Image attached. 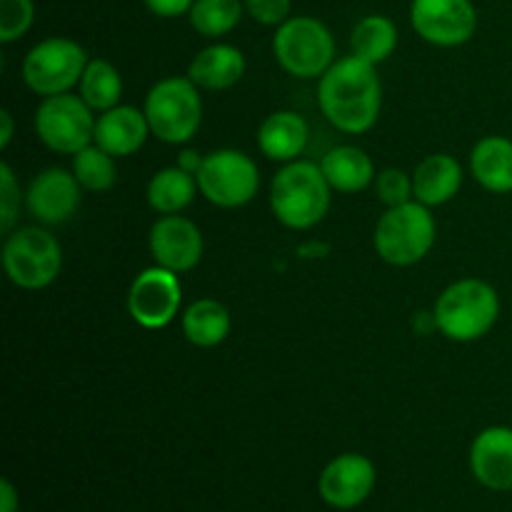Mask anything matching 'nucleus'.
<instances>
[{
	"label": "nucleus",
	"instance_id": "9d476101",
	"mask_svg": "<svg viewBox=\"0 0 512 512\" xmlns=\"http://www.w3.org/2000/svg\"><path fill=\"white\" fill-rule=\"evenodd\" d=\"M198 188L205 200L218 208H243L258 195V165L240 150H215L205 155V163L198 173Z\"/></svg>",
	"mask_w": 512,
	"mask_h": 512
},
{
	"label": "nucleus",
	"instance_id": "f257e3e1",
	"mask_svg": "<svg viewBox=\"0 0 512 512\" xmlns=\"http://www.w3.org/2000/svg\"><path fill=\"white\" fill-rule=\"evenodd\" d=\"M318 103L330 125L348 135L368 133L383 108V85L375 65L350 58L335 60L320 78Z\"/></svg>",
	"mask_w": 512,
	"mask_h": 512
},
{
	"label": "nucleus",
	"instance_id": "7ed1b4c3",
	"mask_svg": "<svg viewBox=\"0 0 512 512\" xmlns=\"http://www.w3.org/2000/svg\"><path fill=\"white\" fill-rule=\"evenodd\" d=\"M438 330L453 343L485 338L500 318V298L485 280L465 278L448 285L433 308Z\"/></svg>",
	"mask_w": 512,
	"mask_h": 512
},
{
	"label": "nucleus",
	"instance_id": "6e6552de",
	"mask_svg": "<svg viewBox=\"0 0 512 512\" xmlns=\"http://www.w3.org/2000/svg\"><path fill=\"white\" fill-rule=\"evenodd\" d=\"M88 55L83 45L68 38L40 40L30 48L23 60V80L33 93L50 98V95L70 93L73 85H80Z\"/></svg>",
	"mask_w": 512,
	"mask_h": 512
},
{
	"label": "nucleus",
	"instance_id": "ddd939ff",
	"mask_svg": "<svg viewBox=\"0 0 512 512\" xmlns=\"http://www.w3.org/2000/svg\"><path fill=\"white\" fill-rule=\"evenodd\" d=\"M375 465L360 453H345L330 460L320 473V498L335 510H353L370 498L375 488Z\"/></svg>",
	"mask_w": 512,
	"mask_h": 512
},
{
	"label": "nucleus",
	"instance_id": "aec40b11",
	"mask_svg": "<svg viewBox=\"0 0 512 512\" xmlns=\"http://www.w3.org/2000/svg\"><path fill=\"white\" fill-rule=\"evenodd\" d=\"M245 75V55L235 45L203 48L188 65V78L203 90H228Z\"/></svg>",
	"mask_w": 512,
	"mask_h": 512
},
{
	"label": "nucleus",
	"instance_id": "20e7f679",
	"mask_svg": "<svg viewBox=\"0 0 512 512\" xmlns=\"http://www.w3.org/2000/svg\"><path fill=\"white\" fill-rule=\"evenodd\" d=\"M375 253L395 268L420 263L435 245V218L428 205L410 200L385 210L375 225Z\"/></svg>",
	"mask_w": 512,
	"mask_h": 512
},
{
	"label": "nucleus",
	"instance_id": "a878e982",
	"mask_svg": "<svg viewBox=\"0 0 512 512\" xmlns=\"http://www.w3.org/2000/svg\"><path fill=\"white\" fill-rule=\"evenodd\" d=\"M120 95H123V78H120L118 68L103 58L90 60L80 78V98L93 110L105 113V110L120 105Z\"/></svg>",
	"mask_w": 512,
	"mask_h": 512
},
{
	"label": "nucleus",
	"instance_id": "39448f33",
	"mask_svg": "<svg viewBox=\"0 0 512 512\" xmlns=\"http://www.w3.org/2000/svg\"><path fill=\"white\" fill-rule=\"evenodd\" d=\"M150 133L168 145H183L195 138L203 123V100L190 78H165L145 98Z\"/></svg>",
	"mask_w": 512,
	"mask_h": 512
},
{
	"label": "nucleus",
	"instance_id": "5701e85b",
	"mask_svg": "<svg viewBox=\"0 0 512 512\" xmlns=\"http://www.w3.org/2000/svg\"><path fill=\"white\" fill-rule=\"evenodd\" d=\"M183 333L198 348H215L230 335V313L213 298L190 303L183 313Z\"/></svg>",
	"mask_w": 512,
	"mask_h": 512
},
{
	"label": "nucleus",
	"instance_id": "dca6fc26",
	"mask_svg": "<svg viewBox=\"0 0 512 512\" xmlns=\"http://www.w3.org/2000/svg\"><path fill=\"white\" fill-rule=\"evenodd\" d=\"M470 470L483 488L495 493L512 490V428H485L470 448Z\"/></svg>",
	"mask_w": 512,
	"mask_h": 512
},
{
	"label": "nucleus",
	"instance_id": "f3484780",
	"mask_svg": "<svg viewBox=\"0 0 512 512\" xmlns=\"http://www.w3.org/2000/svg\"><path fill=\"white\" fill-rule=\"evenodd\" d=\"M150 133L145 110L133 108V105H115V108L100 113L95 120V145L110 153L113 158H128L138 153L145 145Z\"/></svg>",
	"mask_w": 512,
	"mask_h": 512
},
{
	"label": "nucleus",
	"instance_id": "473e14b6",
	"mask_svg": "<svg viewBox=\"0 0 512 512\" xmlns=\"http://www.w3.org/2000/svg\"><path fill=\"white\" fill-rule=\"evenodd\" d=\"M143 3L158 18H180V15L190 13L195 0H143Z\"/></svg>",
	"mask_w": 512,
	"mask_h": 512
},
{
	"label": "nucleus",
	"instance_id": "f03ea898",
	"mask_svg": "<svg viewBox=\"0 0 512 512\" xmlns=\"http://www.w3.org/2000/svg\"><path fill=\"white\" fill-rule=\"evenodd\" d=\"M330 183L323 168L308 160L285 163L270 183V208L290 230H310L328 215Z\"/></svg>",
	"mask_w": 512,
	"mask_h": 512
},
{
	"label": "nucleus",
	"instance_id": "2f4dec72",
	"mask_svg": "<svg viewBox=\"0 0 512 512\" xmlns=\"http://www.w3.org/2000/svg\"><path fill=\"white\" fill-rule=\"evenodd\" d=\"M245 10L260 25H283L290 18V0H245Z\"/></svg>",
	"mask_w": 512,
	"mask_h": 512
},
{
	"label": "nucleus",
	"instance_id": "bb28decb",
	"mask_svg": "<svg viewBox=\"0 0 512 512\" xmlns=\"http://www.w3.org/2000/svg\"><path fill=\"white\" fill-rule=\"evenodd\" d=\"M243 5L240 0H195L188 18L195 33L205 38H223L233 33L235 25L240 23Z\"/></svg>",
	"mask_w": 512,
	"mask_h": 512
},
{
	"label": "nucleus",
	"instance_id": "423d86ee",
	"mask_svg": "<svg viewBox=\"0 0 512 512\" xmlns=\"http://www.w3.org/2000/svg\"><path fill=\"white\" fill-rule=\"evenodd\" d=\"M275 60L295 78H323L335 63V40L328 25L310 15L288 18L273 35Z\"/></svg>",
	"mask_w": 512,
	"mask_h": 512
},
{
	"label": "nucleus",
	"instance_id": "72a5a7b5",
	"mask_svg": "<svg viewBox=\"0 0 512 512\" xmlns=\"http://www.w3.org/2000/svg\"><path fill=\"white\" fill-rule=\"evenodd\" d=\"M203 163H205V158L198 153V150H183V153L178 155V163H175V165H178V168H183L185 173H190V175H195V178H198Z\"/></svg>",
	"mask_w": 512,
	"mask_h": 512
},
{
	"label": "nucleus",
	"instance_id": "f704fd0d",
	"mask_svg": "<svg viewBox=\"0 0 512 512\" xmlns=\"http://www.w3.org/2000/svg\"><path fill=\"white\" fill-rule=\"evenodd\" d=\"M18 505L20 498L18 493H15L13 483H10V480H3V483H0V512H18Z\"/></svg>",
	"mask_w": 512,
	"mask_h": 512
},
{
	"label": "nucleus",
	"instance_id": "2eb2a0df",
	"mask_svg": "<svg viewBox=\"0 0 512 512\" xmlns=\"http://www.w3.org/2000/svg\"><path fill=\"white\" fill-rule=\"evenodd\" d=\"M28 213L43 225L68 223L80 205V183L63 168H48L38 173L25 195Z\"/></svg>",
	"mask_w": 512,
	"mask_h": 512
},
{
	"label": "nucleus",
	"instance_id": "6ab92c4d",
	"mask_svg": "<svg viewBox=\"0 0 512 512\" xmlns=\"http://www.w3.org/2000/svg\"><path fill=\"white\" fill-rule=\"evenodd\" d=\"M463 188V165L448 153L428 155L413 173V198L435 208L445 205Z\"/></svg>",
	"mask_w": 512,
	"mask_h": 512
},
{
	"label": "nucleus",
	"instance_id": "1a4fd4ad",
	"mask_svg": "<svg viewBox=\"0 0 512 512\" xmlns=\"http://www.w3.org/2000/svg\"><path fill=\"white\" fill-rule=\"evenodd\" d=\"M95 120L80 95H50L35 110V133L55 153L75 155L95 140Z\"/></svg>",
	"mask_w": 512,
	"mask_h": 512
},
{
	"label": "nucleus",
	"instance_id": "f8f14e48",
	"mask_svg": "<svg viewBox=\"0 0 512 512\" xmlns=\"http://www.w3.org/2000/svg\"><path fill=\"white\" fill-rule=\"evenodd\" d=\"M180 283L173 270L160 265L143 270L128 290V313L140 328H168L180 310Z\"/></svg>",
	"mask_w": 512,
	"mask_h": 512
},
{
	"label": "nucleus",
	"instance_id": "c756f323",
	"mask_svg": "<svg viewBox=\"0 0 512 512\" xmlns=\"http://www.w3.org/2000/svg\"><path fill=\"white\" fill-rule=\"evenodd\" d=\"M375 193L378 200L388 208L410 203L413 198V175L400 168H385L375 175Z\"/></svg>",
	"mask_w": 512,
	"mask_h": 512
},
{
	"label": "nucleus",
	"instance_id": "0eeeda50",
	"mask_svg": "<svg viewBox=\"0 0 512 512\" xmlns=\"http://www.w3.org/2000/svg\"><path fill=\"white\" fill-rule=\"evenodd\" d=\"M3 265L10 283L23 290H40L60 275L63 250L48 230L30 225L5 235Z\"/></svg>",
	"mask_w": 512,
	"mask_h": 512
},
{
	"label": "nucleus",
	"instance_id": "9b49d317",
	"mask_svg": "<svg viewBox=\"0 0 512 512\" xmlns=\"http://www.w3.org/2000/svg\"><path fill=\"white\" fill-rule=\"evenodd\" d=\"M410 23L430 45L458 48L478 30V10L470 0H413Z\"/></svg>",
	"mask_w": 512,
	"mask_h": 512
},
{
	"label": "nucleus",
	"instance_id": "c85d7f7f",
	"mask_svg": "<svg viewBox=\"0 0 512 512\" xmlns=\"http://www.w3.org/2000/svg\"><path fill=\"white\" fill-rule=\"evenodd\" d=\"M35 18L33 0H0V43L23 38Z\"/></svg>",
	"mask_w": 512,
	"mask_h": 512
},
{
	"label": "nucleus",
	"instance_id": "393cba45",
	"mask_svg": "<svg viewBox=\"0 0 512 512\" xmlns=\"http://www.w3.org/2000/svg\"><path fill=\"white\" fill-rule=\"evenodd\" d=\"M350 48H353L355 58L365 60V63H385L398 48V28L385 15H368L353 28Z\"/></svg>",
	"mask_w": 512,
	"mask_h": 512
},
{
	"label": "nucleus",
	"instance_id": "b1692460",
	"mask_svg": "<svg viewBox=\"0 0 512 512\" xmlns=\"http://www.w3.org/2000/svg\"><path fill=\"white\" fill-rule=\"evenodd\" d=\"M198 178L185 173L183 168H163L150 178L148 183V203L160 215H178L193 203L198 193Z\"/></svg>",
	"mask_w": 512,
	"mask_h": 512
},
{
	"label": "nucleus",
	"instance_id": "4468645a",
	"mask_svg": "<svg viewBox=\"0 0 512 512\" xmlns=\"http://www.w3.org/2000/svg\"><path fill=\"white\" fill-rule=\"evenodd\" d=\"M150 255L155 265L173 270L175 275L188 273L203 260V235L193 220L183 215H163L150 228Z\"/></svg>",
	"mask_w": 512,
	"mask_h": 512
},
{
	"label": "nucleus",
	"instance_id": "c9c22d12",
	"mask_svg": "<svg viewBox=\"0 0 512 512\" xmlns=\"http://www.w3.org/2000/svg\"><path fill=\"white\" fill-rule=\"evenodd\" d=\"M413 328L415 333L420 335H430L438 330V323H435V313H428V310H423V313H415L413 315Z\"/></svg>",
	"mask_w": 512,
	"mask_h": 512
},
{
	"label": "nucleus",
	"instance_id": "a211bd4d",
	"mask_svg": "<svg viewBox=\"0 0 512 512\" xmlns=\"http://www.w3.org/2000/svg\"><path fill=\"white\" fill-rule=\"evenodd\" d=\"M310 128L303 115L293 110H280L268 115L258 130V145L263 155L275 163H293L308 148Z\"/></svg>",
	"mask_w": 512,
	"mask_h": 512
},
{
	"label": "nucleus",
	"instance_id": "cd10ccee",
	"mask_svg": "<svg viewBox=\"0 0 512 512\" xmlns=\"http://www.w3.org/2000/svg\"><path fill=\"white\" fill-rule=\"evenodd\" d=\"M73 175L78 178L80 188L90 193H105L118 180V168H115L113 155L105 153L100 145L90 143L88 148L73 155Z\"/></svg>",
	"mask_w": 512,
	"mask_h": 512
},
{
	"label": "nucleus",
	"instance_id": "4be33fe9",
	"mask_svg": "<svg viewBox=\"0 0 512 512\" xmlns=\"http://www.w3.org/2000/svg\"><path fill=\"white\" fill-rule=\"evenodd\" d=\"M325 180L338 193H360L375 180V165L365 150L355 145H338L320 160Z\"/></svg>",
	"mask_w": 512,
	"mask_h": 512
},
{
	"label": "nucleus",
	"instance_id": "7c9ffc66",
	"mask_svg": "<svg viewBox=\"0 0 512 512\" xmlns=\"http://www.w3.org/2000/svg\"><path fill=\"white\" fill-rule=\"evenodd\" d=\"M20 213V188L8 163L0 165V230L3 235L13 233V225Z\"/></svg>",
	"mask_w": 512,
	"mask_h": 512
},
{
	"label": "nucleus",
	"instance_id": "412c9836",
	"mask_svg": "<svg viewBox=\"0 0 512 512\" xmlns=\"http://www.w3.org/2000/svg\"><path fill=\"white\" fill-rule=\"evenodd\" d=\"M470 173L488 193H512V140L505 135H488L475 143L470 153Z\"/></svg>",
	"mask_w": 512,
	"mask_h": 512
},
{
	"label": "nucleus",
	"instance_id": "e433bc0d",
	"mask_svg": "<svg viewBox=\"0 0 512 512\" xmlns=\"http://www.w3.org/2000/svg\"><path fill=\"white\" fill-rule=\"evenodd\" d=\"M0 123H3V130H0V148H8L10 138H13V118H10L8 110L0 113Z\"/></svg>",
	"mask_w": 512,
	"mask_h": 512
}]
</instances>
